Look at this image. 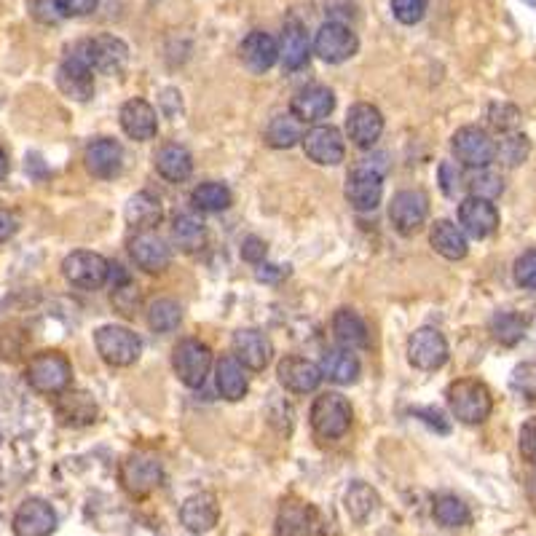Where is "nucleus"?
<instances>
[{
    "instance_id": "nucleus-1",
    "label": "nucleus",
    "mask_w": 536,
    "mask_h": 536,
    "mask_svg": "<svg viewBox=\"0 0 536 536\" xmlns=\"http://www.w3.org/2000/svg\"><path fill=\"white\" fill-rule=\"evenodd\" d=\"M384 177H386V156H370L360 159L346 177V201L357 212H373L384 199Z\"/></svg>"
},
{
    "instance_id": "nucleus-39",
    "label": "nucleus",
    "mask_w": 536,
    "mask_h": 536,
    "mask_svg": "<svg viewBox=\"0 0 536 536\" xmlns=\"http://www.w3.org/2000/svg\"><path fill=\"white\" fill-rule=\"evenodd\" d=\"M172 239L183 252H196L207 242V231H204V223L199 218L177 215L175 223H172Z\"/></svg>"
},
{
    "instance_id": "nucleus-25",
    "label": "nucleus",
    "mask_w": 536,
    "mask_h": 536,
    "mask_svg": "<svg viewBox=\"0 0 536 536\" xmlns=\"http://www.w3.org/2000/svg\"><path fill=\"white\" fill-rule=\"evenodd\" d=\"M54 413H57L59 424H65L70 429L89 427L97 421V402H94L92 394L86 392H62L57 397V405H54Z\"/></svg>"
},
{
    "instance_id": "nucleus-15",
    "label": "nucleus",
    "mask_w": 536,
    "mask_h": 536,
    "mask_svg": "<svg viewBox=\"0 0 536 536\" xmlns=\"http://www.w3.org/2000/svg\"><path fill=\"white\" fill-rule=\"evenodd\" d=\"M57 510L46 499H25L14 512V536H49L57 531Z\"/></svg>"
},
{
    "instance_id": "nucleus-32",
    "label": "nucleus",
    "mask_w": 536,
    "mask_h": 536,
    "mask_svg": "<svg viewBox=\"0 0 536 536\" xmlns=\"http://www.w3.org/2000/svg\"><path fill=\"white\" fill-rule=\"evenodd\" d=\"M314 531H317V512L311 504H282L277 515V536H311Z\"/></svg>"
},
{
    "instance_id": "nucleus-20",
    "label": "nucleus",
    "mask_w": 536,
    "mask_h": 536,
    "mask_svg": "<svg viewBox=\"0 0 536 536\" xmlns=\"http://www.w3.org/2000/svg\"><path fill=\"white\" fill-rule=\"evenodd\" d=\"M459 223L461 231L472 239H488L499 228V210L494 207V201L467 196L459 204Z\"/></svg>"
},
{
    "instance_id": "nucleus-28",
    "label": "nucleus",
    "mask_w": 536,
    "mask_h": 536,
    "mask_svg": "<svg viewBox=\"0 0 536 536\" xmlns=\"http://www.w3.org/2000/svg\"><path fill=\"white\" fill-rule=\"evenodd\" d=\"M153 167L167 183H185L193 175V156L185 145L167 143L153 156Z\"/></svg>"
},
{
    "instance_id": "nucleus-21",
    "label": "nucleus",
    "mask_w": 536,
    "mask_h": 536,
    "mask_svg": "<svg viewBox=\"0 0 536 536\" xmlns=\"http://www.w3.org/2000/svg\"><path fill=\"white\" fill-rule=\"evenodd\" d=\"M129 255L134 266L143 268L148 274H161L172 263V250L156 231H137L129 242Z\"/></svg>"
},
{
    "instance_id": "nucleus-49",
    "label": "nucleus",
    "mask_w": 536,
    "mask_h": 536,
    "mask_svg": "<svg viewBox=\"0 0 536 536\" xmlns=\"http://www.w3.org/2000/svg\"><path fill=\"white\" fill-rule=\"evenodd\" d=\"M512 277L523 290H536V250H526L515 260Z\"/></svg>"
},
{
    "instance_id": "nucleus-36",
    "label": "nucleus",
    "mask_w": 536,
    "mask_h": 536,
    "mask_svg": "<svg viewBox=\"0 0 536 536\" xmlns=\"http://www.w3.org/2000/svg\"><path fill=\"white\" fill-rule=\"evenodd\" d=\"M266 143L271 148H277V151H287V148H293L303 140V124L293 113H279L268 121L266 126Z\"/></svg>"
},
{
    "instance_id": "nucleus-43",
    "label": "nucleus",
    "mask_w": 536,
    "mask_h": 536,
    "mask_svg": "<svg viewBox=\"0 0 536 536\" xmlns=\"http://www.w3.org/2000/svg\"><path fill=\"white\" fill-rule=\"evenodd\" d=\"M528 153H531V143L526 134L520 132L502 134V140L496 143V159L507 167H520L528 159Z\"/></svg>"
},
{
    "instance_id": "nucleus-5",
    "label": "nucleus",
    "mask_w": 536,
    "mask_h": 536,
    "mask_svg": "<svg viewBox=\"0 0 536 536\" xmlns=\"http://www.w3.org/2000/svg\"><path fill=\"white\" fill-rule=\"evenodd\" d=\"M94 346L102 362H108L110 368H129L140 360L143 354V341L140 335L124 325H102L94 333Z\"/></svg>"
},
{
    "instance_id": "nucleus-18",
    "label": "nucleus",
    "mask_w": 536,
    "mask_h": 536,
    "mask_svg": "<svg viewBox=\"0 0 536 536\" xmlns=\"http://www.w3.org/2000/svg\"><path fill=\"white\" fill-rule=\"evenodd\" d=\"M84 167L97 180H113L124 169V148L113 137L92 140L84 151Z\"/></svg>"
},
{
    "instance_id": "nucleus-53",
    "label": "nucleus",
    "mask_w": 536,
    "mask_h": 536,
    "mask_svg": "<svg viewBox=\"0 0 536 536\" xmlns=\"http://www.w3.org/2000/svg\"><path fill=\"white\" fill-rule=\"evenodd\" d=\"M17 231H19L17 212L0 204V244H6L9 239H14V236H17Z\"/></svg>"
},
{
    "instance_id": "nucleus-50",
    "label": "nucleus",
    "mask_w": 536,
    "mask_h": 536,
    "mask_svg": "<svg viewBox=\"0 0 536 536\" xmlns=\"http://www.w3.org/2000/svg\"><path fill=\"white\" fill-rule=\"evenodd\" d=\"M100 6V0H54V9L59 11V17H89Z\"/></svg>"
},
{
    "instance_id": "nucleus-16",
    "label": "nucleus",
    "mask_w": 536,
    "mask_h": 536,
    "mask_svg": "<svg viewBox=\"0 0 536 536\" xmlns=\"http://www.w3.org/2000/svg\"><path fill=\"white\" fill-rule=\"evenodd\" d=\"M118 121H121V129H124L126 137L137 140V143H148V140H153L159 134V113L143 97L126 100L121 105Z\"/></svg>"
},
{
    "instance_id": "nucleus-8",
    "label": "nucleus",
    "mask_w": 536,
    "mask_h": 536,
    "mask_svg": "<svg viewBox=\"0 0 536 536\" xmlns=\"http://www.w3.org/2000/svg\"><path fill=\"white\" fill-rule=\"evenodd\" d=\"M62 277L78 290H100L110 279V260L102 258L100 252L76 250L62 260Z\"/></svg>"
},
{
    "instance_id": "nucleus-33",
    "label": "nucleus",
    "mask_w": 536,
    "mask_h": 536,
    "mask_svg": "<svg viewBox=\"0 0 536 536\" xmlns=\"http://www.w3.org/2000/svg\"><path fill=\"white\" fill-rule=\"evenodd\" d=\"M429 244L445 260L467 258V234L461 231V226L451 223V220H435V226L429 231Z\"/></svg>"
},
{
    "instance_id": "nucleus-37",
    "label": "nucleus",
    "mask_w": 536,
    "mask_h": 536,
    "mask_svg": "<svg viewBox=\"0 0 536 536\" xmlns=\"http://www.w3.org/2000/svg\"><path fill=\"white\" fill-rule=\"evenodd\" d=\"M191 204L199 212H226L234 204V193L226 183L207 180V183H199L193 188Z\"/></svg>"
},
{
    "instance_id": "nucleus-11",
    "label": "nucleus",
    "mask_w": 536,
    "mask_h": 536,
    "mask_svg": "<svg viewBox=\"0 0 536 536\" xmlns=\"http://www.w3.org/2000/svg\"><path fill=\"white\" fill-rule=\"evenodd\" d=\"M357 49H360V38L352 27L341 25V22H325L314 38V51L327 65H341L346 59H352Z\"/></svg>"
},
{
    "instance_id": "nucleus-13",
    "label": "nucleus",
    "mask_w": 536,
    "mask_h": 536,
    "mask_svg": "<svg viewBox=\"0 0 536 536\" xmlns=\"http://www.w3.org/2000/svg\"><path fill=\"white\" fill-rule=\"evenodd\" d=\"M448 341L435 327H419L408 338V360L419 370H440L448 362Z\"/></svg>"
},
{
    "instance_id": "nucleus-44",
    "label": "nucleus",
    "mask_w": 536,
    "mask_h": 536,
    "mask_svg": "<svg viewBox=\"0 0 536 536\" xmlns=\"http://www.w3.org/2000/svg\"><path fill=\"white\" fill-rule=\"evenodd\" d=\"M488 124L494 126L499 134H510L518 132L520 126V110L510 102H494L491 108H488Z\"/></svg>"
},
{
    "instance_id": "nucleus-17",
    "label": "nucleus",
    "mask_w": 536,
    "mask_h": 536,
    "mask_svg": "<svg viewBox=\"0 0 536 536\" xmlns=\"http://www.w3.org/2000/svg\"><path fill=\"white\" fill-rule=\"evenodd\" d=\"M57 86L59 92L70 97L76 102H86L92 100L94 94V70L89 67V62L78 57V54H67L62 59V65L57 67Z\"/></svg>"
},
{
    "instance_id": "nucleus-27",
    "label": "nucleus",
    "mask_w": 536,
    "mask_h": 536,
    "mask_svg": "<svg viewBox=\"0 0 536 536\" xmlns=\"http://www.w3.org/2000/svg\"><path fill=\"white\" fill-rule=\"evenodd\" d=\"M220 504L212 494H196L191 499H185L183 510H180V520L191 534H207L218 526Z\"/></svg>"
},
{
    "instance_id": "nucleus-2",
    "label": "nucleus",
    "mask_w": 536,
    "mask_h": 536,
    "mask_svg": "<svg viewBox=\"0 0 536 536\" xmlns=\"http://www.w3.org/2000/svg\"><path fill=\"white\" fill-rule=\"evenodd\" d=\"M25 381L33 392L43 397H59L73 384V365L62 352L46 349L30 357L25 368Z\"/></svg>"
},
{
    "instance_id": "nucleus-9",
    "label": "nucleus",
    "mask_w": 536,
    "mask_h": 536,
    "mask_svg": "<svg viewBox=\"0 0 536 536\" xmlns=\"http://www.w3.org/2000/svg\"><path fill=\"white\" fill-rule=\"evenodd\" d=\"M172 368L185 386L199 389L212 370V349L199 338H183L172 349Z\"/></svg>"
},
{
    "instance_id": "nucleus-19",
    "label": "nucleus",
    "mask_w": 536,
    "mask_h": 536,
    "mask_svg": "<svg viewBox=\"0 0 536 536\" xmlns=\"http://www.w3.org/2000/svg\"><path fill=\"white\" fill-rule=\"evenodd\" d=\"M346 134L357 148L368 151L378 143V137L384 134V116L376 105L370 102H357L349 108V116H346Z\"/></svg>"
},
{
    "instance_id": "nucleus-55",
    "label": "nucleus",
    "mask_w": 536,
    "mask_h": 536,
    "mask_svg": "<svg viewBox=\"0 0 536 536\" xmlns=\"http://www.w3.org/2000/svg\"><path fill=\"white\" fill-rule=\"evenodd\" d=\"M282 277H287V268L282 266H263L258 271V279H263V282H274V279Z\"/></svg>"
},
{
    "instance_id": "nucleus-40",
    "label": "nucleus",
    "mask_w": 536,
    "mask_h": 536,
    "mask_svg": "<svg viewBox=\"0 0 536 536\" xmlns=\"http://www.w3.org/2000/svg\"><path fill=\"white\" fill-rule=\"evenodd\" d=\"M528 330V319L518 311H499L494 319H491V333L499 344L515 346L518 341H523V335Z\"/></svg>"
},
{
    "instance_id": "nucleus-38",
    "label": "nucleus",
    "mask_w": 536,
    "mask_h": 536,
    "mask_svg": "<svg viewBox=\"0 0 536 536\" xmlns=\"http://www.w3.org/2000/svg\"><path fill=\"white\" fill-rule=\"evenodd\" d=\"M432 515L443 528H464L472 523V512L459 496L453 494H440L435 496V504H432Z\"/></svg>"
},
{
    "instance_id": "nucleus-52",
    "label": "nucleus",
    "mask_w": 536,
    "mask_h": 536,
    "mask_svg": "<svg viewBox=\"0 0 536 536\" xmlns=\"http://www.w3.org/2000/svg\"><path fill=\"white\" fill-rule=\"evenodd\" d=\"M437 180H440V191H443L445 196H453V193L461 188V175L453 161H443V164L437 167Z\"/></svg>"
},
{
    "instance_id": "nucleus-51",
    "label": "nucleus",
    "mask_w": 536,
    "mask_h": 536,
    "mask_svg": "<svg viewBox=\"0 0 536 536\" xmlns=\"http://www.w3.org/2000/svg\"><path fill=\"white\" fill-rule=\"evenodd\" d=\"M518 448L520 456L531 464H536V416L528 419L523 427H520V437H518Z\"/></svg>"
},
{
    "instance_id": "nucleus-42",
    "label": "nucleus",
    "mask_w": 536,
    "mask_h": 536,
    "mask_svg": "<svg viewBox=\"0 0 536 536\" xmlns=\"http://www.w3.org/2000/svg\"><path fill=\"white\" fill-rule=\"evenodd\" d=\"M378 507V496L376 491L365 483H354L346 494V512L352 515L354 523H365V520L376 512Z\"/></svg>"
},
{
    "instance_id": "nucleus-54",
    "label": "nucleus",
    "mask_w": 536,
    "mask_h": 536,
    "mask_svg": "<svg viewBox=\"0 0 536 536\" xmlns=\"http://www.w3.org/2000/svg\"><path fill=\"white\" fill-rule=\"evenodd\" d=\"M242 258L247 263H263L266 260V242L258 236H247L242 242Z\"/></svg>"
},
{
    "instance_id": "nucleus-45",
    "label": "nucleus",
    "mask_w": 536,
    "mask_h": 536,
    "mask_svg": "<svg viewBox=\"0 0 536 536\" xmlns=\"http://www.w3.org/2000/svg\"><path fill=\"white\" fill-rule=\"evenodd\" d=\"M110 301H113V306H116L118 314H124V317L132 319L134 314L140 311L143 295H140L137 285H134L132 279H129V282H124V285L113 287V295H110Z\"/></svg>"
},
{
    "instance_id": "nucleus-31",
    "label": "nucleus",
    "mask_w": 536,
    "mask_h": 536,
    "mask_svg": "<svg viewBox=\"0 0 536 536\" xmlns=\"http://www.w3.org/2000/svg\"><path fill=\"white\" fill-rule=\"evenodd\" d=\"M244 365L236 360L234 354L228 357H220L218 368H215V386L223 400L236 402L242 400L247 389H250V381H247V373H244Z\"/></svg>"
},
{
    "instance_id": "nucleus-57",
    "label": "nucleus",
    "mask_w": 536,
    "mask_h": 536,
    "mask_svg": "<svg viewBox=\"0 0 536 536\" xmlns=\"http://www.w3.org/2000/svg\"><path fill=\"white\" fill-rule=\"evenodd\" d=\"M9 169H11V164H9V153H6V148H3V145H0V183H3V180H6V177H9Z\"/></svg>"
},
{
    "instance_id": "nucleus-34",
    "label": "nucleus",
    "mask_w": 536,
    "mask_h": 536,
    "mask_svg": "<svg viewBox=\"0 0 536 536\" xmlns=\"http://www.w3.org/2000/svg\"><path fill=\"white\" fill-rule=\"evenodd\" d=\"M322 376L327 381H333L338 386H349L360 378V360L352 349H330V352L322 354Z\"/></svg>"
},
{
    "instance_id": "nucleus-26",
    "label": "nucleus",
    "mask_w": 536,
    "mask_h": 536,
    "mask_svg": "<svg viewBox=\"0 0 536 536\" xmlns=\"http://www.w3.org/2000/svg\"><path fill=\"white\" fill-rule=\"evenodd\" d=\"M239 59L250 73H266L279 62V43L263 30H252L239 46Z\"/></svg>"
},
{
    "instance_id": "nucleus-29",
    "label": "nucleus",
    "mask_w": 536,
    "mask_h": 536,
    "mask_svg": "<svg viewBox=\"0 0 536 536\" xmlns=\"http://www.w3.org/2000/svg\"><path fill=\"white\" fill-rule=\"evenodd\" d=\"M309 35H306V27L298 22V19H290L285 22V30H282V41H279V62L287 67V70H301L309 62Z\"/></svg>"
},
{
    "instance_id": "nucleus-47",
    "label": "nucleus",
    "mask_w": 536,
    "mask_h": 536,
    "mask_svg": "<svg viewBox=\"0 0 536 536\" xmlns=\"http://www.w3.org/2000/svg\"><path fill=\"white\" fill-rule=\"evenodd\" d=\"M469 196H480V199L494 201L496 196H502L504 183L502 175H496L491 169H478V175L472 177V183H469Z\"/></svg>"
},
{
    "instance_id": "nucleus-35",
    "label": "nucleus",
    "mask_w": 536,
    "mask_h": 536,
    "mask_svg": "<svg viewBox=\"0 0 536 536\" xmlns=\"http://www.w3.org/2000/svg\"><path fill=\"white\" fill-rule=\"evenodd\" d=\"M161 218H164V207H161L159 196H153L151 191L134 193L126 204V220L137 231H153L161 223Z\"/></svg>"
},
{
    "instance_id": "nucleus-56",
    "label": "nucleus",
    "mask_w": 536,
    "mask_h": 536,
    "mask_svg": "<svg viewBox=\"0 0 536 536\" xmlns=\"http://www.w3.org/2000/svg\"><path fill=\"white\" fill-rule=\"evenodd\" d=\"M416 413H421V416H427L424 421H427V424H432V427L440 429V432H448V424H445V421H440L443 416H440L437 411H416Z\"/></svg>"
},
{
    "instance_id": "nucleus-22",
    "label": "nucleus",
    "mask_w": 536,
    "mask_h": 536,
    "mask_svg": "<svg viewBox=\"0 0 536 536\" xmlns=\"http://www.w3.org/2000/svg\"><path fill=\"white\" fill-rule=\"evenodd\" d=\"M335 108V94L327 86L311 84L303 86L301 92H295L293 102H290V113H293L301 124H319L325 121Z\"/></svg>"
},
{
    "instance_id": "nucleus-24",
    "label": "nucleus",
    "mask_w": 536,
    "mask_h": 536,
    "mask_svg": "<svg viewBox=\"0 0 536 536\" xmlns=\"http://www.w3.org/2000/svg\"><path fill=\"white\" fill-rule=\"evenodd\" d=\"M234 357L242 362L247 370H260L268 368V362H271V354H274V346L268 341L266 333H260L255 327H244V330H236L234 333Z\"/></svg>"
},
{
    "instance_id": "nucleus-58",
    "label": "nucleus",
    "mask_w": 536,
    "mask_h": 536,
    "mask_svg": "<svg viewBox=\"0 0 536 536\" xmlns=\"http://www.w3.org/2000/svg\"><path fill=\"white\" fill-rule=\"evenodd\" d=\"M528 499L536 504V472L528 478Z\"/></svg>"
},
{
    "instance_id": "nucleus-3",
    "label": "nucleus",
    "mask_w": 536,
    "mask_h": 536,
    "mask_svg": "<svg viewBox=\"0 0 536 536\" xmlns=\"http://www.w3.org/2000/svg\"><path fill=\"white\" fill-rule=\"evenodd\" d=\"M445 400H448L453 419H459L461 424H469V427L483 424L491 416V411H494L491 389L483 381H478V378H459V381H453L448 386V392H445Z\"/></svg>"
},
{
    "instance_id": "nucleus-30",
    "label": "nucleus",
    "mask_w": 536,
    "mask_h": 536,
    "mask_svg": "<svg viewBox=\"0 0 536 536\" xmlns=\"http://www.w3.org/2000/svg\"><path fill=\"white\" fill-rule=\"evenodd\" d=\"M333 333L335 341L344 349H368L370 346V330L368 322L357 314L354 309H338L333 314Z\"/></svg>"
},
{
    "instance_id": "nucleus-46",
    "label": "nucleus",
    "mask_w": 536,
    "mask_h": 536,
    "mask_svg": "<svg viewBox=\"0 0 536 536\" xmlns=\"http://www.w3.org/2000/svg\"><path fill=\"white\" fill-rule=\"evenodd\" d=\"M510 386L523 400L536 402V362H520L518 368L512 370Z\"/></svg>"
},
{
    "instance_id": "nucleus-48",
    "label": "nucleus",
    "mask_w": 536,
    "mask_h": 536,
    "mask_svg": "<svg viewBox=\"0 0 536 536\" xmlns=\"http://www.w3.org/2000/svg\"><path fill=\"white\" fill-rule=\"evenodd\" d=\"M427 6L429 0H392V14L400 25H419Z\"/></svg>"
},
{
    "instance_id": "nucleus-7",
    "label": "nucleus",
    "mask_w": 536,
    "mask_h": 536,
    "mask_svg": "<svg viewBox=\"0 0 536 536\" xmlns=\"http://www.w3.org/2000/svg\"><path fill=\"white\" fill-rule=\"evenodd\" d=\"M70 51L89 62L94 73H105V76H118L129 62V46L116 35H97L76 43Z\"/></svg>"
},
{
    "instance_id": "nucleus-10",
    "label": "nucleus",
    "mask_w": 536,
    "mask_h": 536,
    "mask_svg": "<svg viewBox=\"0 0 536 536\" xmlns=\"http://www.w3.org/2000/svg\"><path fill=\"white\" fill-rule=\"evenodd\" d=\"M451 151L461 167L467 169H488L496 161L494 137L483 126H461L453 134Z\"/></svg>"
},
{
    "instance_id": "nucleus-12",
    "label": "nucleus",
    "mask_w": 536,
    "mask_h": 536,
    "mask_svg": "<svg viewBox=\"0 0 536 536\" xmlns=\"http://www.w3.org/2000/svg\"><path fill=\"white\" fill-rule=\"evenodd\" d=\"M429 218V199L424 191H416V188H408V191H400L392 196V204H389V220L397 234L413 236L419 231Z\"/></svg>"
},
{
    "instance_id": "nucleus-14",
    "label": "nucleus",
    "mask_w": 536,
    "mask_h": 536,
    "mask_svg": "<svg viewBox=\"0 0 536 536\" xmlns=\"http://www.w3.org/2000/svg\"><path fill=\"white\" fill-rule=\"evenodd\" d=\"M301 145L306 156H309L314 164H319V167H335V164H341L346 156L344 137L330 124H319L314 126V129H309V132L303 134Z\"/></svg>"
},
{
    "instance_id": "nucleus-41",
    "label": "nucleus",
    "mask_w": 536,
    "mask_h": 536,
    "mask_svg": "<svg viewBox=\"0 0 536 536\" xmlns=\"http://www.w3.org/2000/svg\"><path fill=\"white\" fill-rule=\"evenodd\" d=\"M183 322V309L172 298H159L148 306V327L153 333H172Z\"/></svg>"
},
{
    "instance_id": "nucleus-4",
    "label": "nucleus",
    "mask_w": 536,
    "mask_h": 536,
    "mask_svg": "<svg viewBox=\"0 0 536 536\" xmlns=\"http://www.w3.org/2000/svg\"><path fill=\"white\" fill-rule=\"evenodd\" d=\"M311 429L322 440H341L352 427V405L344 394L325 392L319 394L311 405Z\"/></svg>"
},
{
    "instance_id": "nucleus-23",
    "label": "nucleus",
    "mask_w": 536,
    "mask_h": 536,
    "mask_svg": "<svg viewBox=\"0 0 536 536\" xmlns=\"http://www.w3.org/2000/svg\"><path fill=\"white\" fill-rule=\"evenodd\" d=\"M277 376L279 384L293 394L317 392L319 384H322V378H325L319 365H314V362L306 360V357H298V354H290V357H285V360L279 362Z\"/></svg>"
},
{
    "instance_id": "nucleus-6",
    "label": "nucleus",
    "mask_w": 536,
    "mask_h": 536,
    "mask_svg": "<svg viewBox=\"0 0 536 536\" xmlns=\"http://www.w3.org/2000/svg\"><path fill=\"white\" fill-rule=\"evenodd\" d=\"M118 480H121V486H124L126 494L143 499V496L153 494V491L161 486V480H164L161 459L151 451L129 453V456L121 461Z\"/></svg>"
}]
</instances>
